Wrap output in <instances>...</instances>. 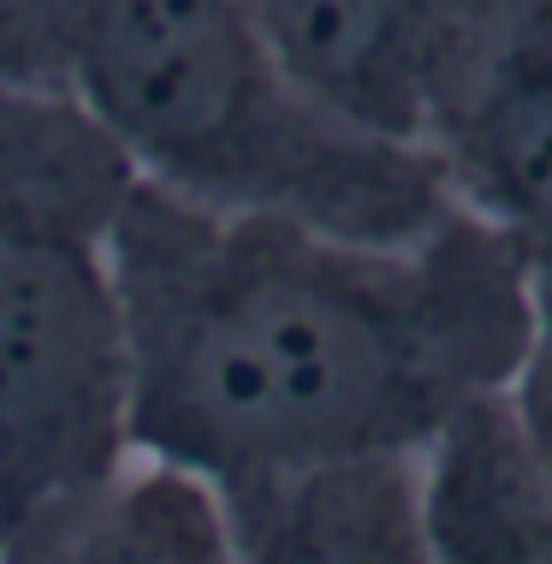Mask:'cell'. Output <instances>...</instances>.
<instances>
[{
    "mask_svg": "<svg viewBox=\"0 0 552 564\" xmlns=\"http://www.w3.org/2000/svg\"><path fill=\"white\" fill-rule=\"evenodd\" d=\"M113 268L131 446L226 499L345 457H422L529 345V268L469 208L416 238H345L131 185Z\"/></svg>",
    "mask_w": 552,
    "mask_h": 564,
    "instance_id": "cell-1",
    "label": "cell"
},
{
    "mask_svg": "<svg viewBox=\"0 0 552 564\" xmlns=\"http://www.w3.org/2000/svg\"><path fill=\"white\" fill-rule=\"evenodd\" d=\"M66 96L137 185L196 208L345 238H416L457 208L434 155L321 108L243 0H89Z\"/></svg>",
    "mask_w": 552,
    "mask_h": 564,
    "instance_id": "cell-2",
    "label": "cell"
},
{
    "mask_svg": "<svg viewBox=\"0 0 552 564\" xmlns=\"http://www.w3.org/2000/svg\"><path fill=\"white\" fill-rule=\"evenodd\" d=\"M131 185L66 89H0V529L131 452L113 268Z\"/></svg>",
    "mask_w": 552,
    "mask_h": 564,
    "instance_id": "cell-3",
    "label": "cell"
},
{
    "mask_svg": "<svg viewBox=\"0 0 552 564\" xmlns=\"http://www.w3.org/2000/svg\"><path fill=\"white\" fill-rule=\"evenodd\" d=\"M327 113L422 149L446 137L529 0H243Z\"/></svg>",
    "mask_w": 552,
    "mask_h": 564,
    "instance_id": "cell-4",
    "label": "cell"
},
{
    "mask_svg": "<svg viewBox=\"0 0 552 564\" xmlns=\"http://www.w3.org/2000/svg\"><path fill=\"white\" fill-rule=\"evenodd\" d=\"M434 161L452 203L523 256L529 280L552 273V0H529L487 78L457 108Z\"/></svg>",
    "mask_w": 552,
    "mask_h": 564,
    "instance_id": "cell-5",
    "label": "cell"
},
{
    "mask_svg": "<svg viewBox=\"0 0 552 564\" xmlns=\"http://www.w3.org/2000/svg\"><path fill=\"white\" fill-rule=\"evenodd\" d=\"M0 564H238V523L208 476L126 452L0 529Z\"/></svg>",
    "mask_w": 552,
    "mask_h": 564,
    "instance_id": "cell-6",
    "label": "cell"
},
{
    "mask_svg": "<svg viewBox=\"0 0 552 564\" xmlns=\"http://www.w3.org/2000/svg\"><path fill=\"white\" fill-rule=\"evenodd\" d=\"M226 506L238 564H440L422 457L410 452L297 469Z\"/></svg>",
    "mask_w": 552,
    "mask_h": 564,
    "instance_id": "cell-7",
    "label": "cell"
},
{
    "mask_svg": "<svg viewBox=\"0 0 552 564\" xmlns=\"http://www.w3.org/2000/svg\"><path fill=\"white\" fill-rule=\"evenodd\" d=\"M440 564H552V487L529 464L505 399H481L422 452Z\"/></svg>",
    "mask_w": 552,
    "mask_h": 564,
    "instance_id": "cell-8",
    "label": "cell"
},
{
    "mask_svg": "<svg viewBox=\"0 0 552 564\" xmlns=\"http://www.w3.org/2000/svg\"><path fill=\"white\" fill-rule=\"evenodd\" d=\"M89 0H0V89H66Z\"/></svg>",
    "mask_w": 552,
    "mask_h": 564,
    "instance_id": "cell-9",
    "label": "cell"
},
{
    "mask_svg": "<svg viewBox=\"0 0 552 564\" xmlns=\"http://www.w3.org/2000/svg\"><path fill=\"white\" fill-rule=\"evenodd\" d=\"M499 399L511 410V429L523 440L529 464L552 487V273L529 280V345Z\"/></svg>",
    "mask_w": 552,
    "mask_h": 564,
    "instance_id": "cell-10",
    "label": "cell"
}]
</instances>
